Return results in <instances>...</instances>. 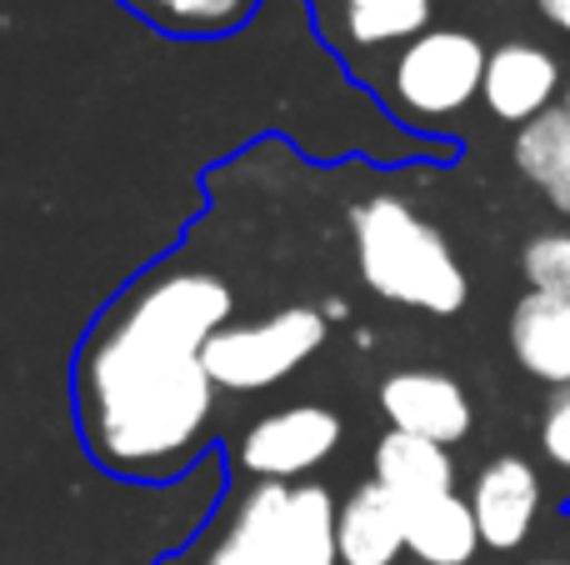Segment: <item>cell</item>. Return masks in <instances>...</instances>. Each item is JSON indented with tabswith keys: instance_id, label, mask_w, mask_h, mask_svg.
<instances>
[{
	"instance_id": "603a6c76",
	"label": "cell",
	"mask_w": 570,
	"mask_h": 565,
	"mask_svg": "<svg viewBox=\"0 0 570 565\" xmlns=\"http://www.w3.org/2000/svg\"><path fill=\"white\" fill-rule=\"evenodd\" d=\"M561 110H566V120H570V80H566V96H561Z\"/></svg>"
},
{
	"instance_id": "3957f363",
	"label": "cell",
	"mask_w": 570,
	"mask_h": 565,
	"mask_svg": "<svg viewBox=\"0 0 570 565\" xmlns=\"http://www.w3.org/2000/svg\"><path fill=\"white\" fill-rule=\"evenodd\" d=\"M491 46L465 26H431L405 40L375 80L391 120L415 136H455L485 90Z\"/></svg>"
},
{
	"instance_id": "7c38bea8",
	"label": "cell",
	"mask_w": 570,
	"mask_h": 565,
	"mask_svg": "<svg viewBox=\"0 0 570 565\" xmlns=\"http://www.w3.org/2000/svg\"><path fill=\"white\" fill-rule=\"evenodd\" d=\"M405 551V506L381 480H355L341 496V565H401Z\"/></svg>"
},
{
	"instance_id": "e0dca14e",
	"label": "cell",
	"mask_w": 570,
	"mask_h": 565,
	"mask_svg": "<svg viewBox=\"0 0 570 565\" xmlns=\"http://www.w3.org/2000/svg\"><path fill=\"white\" fill-rule=\"evenodd\" d=\"M281 565H341V496L325 480H301L291 490Z\"/></svg>"
},
{
	"instance_id": "9a60e30c",
	"label": "cell",
	"mask_w": 570,
	"mask_h": 565,
	"mask_svg": "<svg viewBox=\"0 0 570 565\" xmlns=\"http://www.w3.org/2000/svg\"><path fill=\"white\" fill-rule=\"evenodd\" d=\"M511 166L521 180L541 190V200L561 220H570V120L566 110H546L541 120L511 136Z\"/></svg>"
},
{
	"instance_id": "5b68a950",
	"label": "cell",
	"mask_w": 570,
	"mask_h": 565,
	"mask_svg": "<svg viewBox=\"0 0 570 565\" xmlns=\"http://www.w3.org/2000/svg\"><path fill=\"white\" fill-rule=\"evenodd\" d=\"M345 446V420L325 400H285L256 416L226 446V466L236 480H285L301 486L335 460Z\"/></svg>"
},
{
	"instance_id": "52a82bcc",
	"label": "cell",
	"mask_w": 570,
	"mask_h": 565,
	"mask_svg": "<svg viewBox=\"0 0 570 565\" xmlns=\"http://www.w3.org/2000/svg\"><path fill=\"white\" fill-rule=\"evenodd\" d=\"M465 496H471L485 551L515 556V551L531 546L535 526H541V511H546V480H541V466H535L531 456H521V450L491 456L471 476Z\"/></svg>"
},
{
	"instance_id": "d4e9b609",
	"label": "cell",
	"mask_w": 570,
	"mask_h": 565,
	"mask_svg": "<svg viewBox=\"0 0 570 565\" xmlns=\"http://www.w3.org/2000/svg\"><path fill=\"white\" fill-rule=\"evenodd\" d=\"M566 561H570V546H566Z\"/></svg>"
},
{
	"instance_id": "ffe728a7",
	"label": "cell",
	"mask_w": 570,
	"mask_h": 565,
	"mask_svg": "<svg viewBox=\"0 0 570 565\" xmlns=\"http://www.w3.org/2000/svg\"><path fill=\"white\" fill-rule=\"evenodd\" d=\"M535 10H541V20H546L551 30L570 36V0H535Z\"/></svg>"
},
{
	"instance_id": "30bf717a",
	"label": "cell",
	"mask_w": 570,
	"mask_h": 565,
	"mask_svg": "<svg viewBox=\"0 0 570 565\" xmlns=\"http://www.w3.org/2000/svg\"><path fill=\"white\" fill-rule=\"evenodd\" d=\"M566 80L570 76L561 70V56L551 46H541V40H501V46H491L481 106L491 120L521 130L531 120H541L546 110L561 106Z\"/></svg>"
},
{
	"instance_id": "2e32d148",
	"label": "cell",
	"mask_w": 570,
	"mask_h": 565,
	"mask_svg": "<svg viewBox=\"0 0 570 565\" xmlns=\"http://www.w3.org/2000/svg\"><path fill=\"white\" fill-rule=\"evenodd\" d=\"M116 6L170 40H226L246 30L266 0H116Z\"/></svg>"
},
{
	"instance_id": "7a4b0ae2",
	"label": "cell",
	"mask_w": 570,
	"mask_h": 565,
	"mask_svg": "<svg viewBox=\"0 0 570 565\" xmlns=\"http://www.w3.org/2000/svg\"><path fill=\"white\" fill-rule=\"evenodd\" d=\"M351 256L361 286L385 306L415 310V316L451 320L471 300V276L455 256V240L401 190H375L351 200Z\"/></svg>"
},
{
	"instance_id": "ba28073f",
	"label": "cell",
	"mask_w": 570,
	"mask_h": 565,
	"mask_svg": "<svg viewBox=\"0 0 570 565\" xmlns=\"http://www.w3.org/2000/svg\"><path fill=\"white\" fill-rule=\"evenodd\" d=\"M375 406L385 416V430H405V436L435 440V446H461L475 430V400L451 370L431 366H405L391 370L375 390Z\"/></svg>"
},
{
	"instance_id": "277c9868",
	"label": "cell",
	"mask_w": 570,
	"mask_h": 565,
	"mask_svg": "<svg viewBox=\"0 0 570 565\" xmlns=\"http://www.w3.org/2000/svg\"><path fill=\"white\" fill-rule=\"evenodd\" d=\"M331 340L321 306H281L256 320H230L206 346V370L220 396H261L305 370Z\"/></svg>"
},
{
	"instance_id": "7402d4cb",
	"label": "cell",
	"mask_w": 570,
	"mask_h": 565,
	"mask_svg": "<svg viewBox=\"0 0 570 565\" xmlns=\"http://www.w3.org/2000/svg\"><path fill=\"white\" fill-rule=\"evenodd\" d=\"M351 340H355V346H361V350H365V346H375V330H365V326H355V330H351Z\"/></svg>"
},
{
	"instance_id": "5bb4252c",
	"label": "cell",
	"mask_w": 570,
	"mask_h": 565,
	"mask_svg": "<svg viewBox=\"0 0 570 565\" xmlns=\"http://www.w3.org/2000/svg\"><path fill=\"white\" fill-rule=\"evenodd\" d=\"M405 551H411V565H475L485 551L481 526H475L471 496L455 490V496H441L431 506L405 511Z\"/></svg>"
},
{
	"instance_id": "4fadbf2b",
	"label": "cell",
	"mask_w": 570,
	"mask_h": 565,
	"mask_svg": "<svg viewBox=\"0 0 570 565\" xmlns=\"http://www.w3.org/2000/svg\"><path fill=\"white\" fill-rule=\"evenodd\" d=\"M511 356L525 376L551 390H570V300L525 290L511 306Z\"/></svg>"
},
{
	"instance_id": "9c48e42d",
	"label": "cell",
	"mask_w": 570,
	"mask_h": 565,
	"mask_svg": "<svg viewBox=\"0 0 570 565\" xmlns=\"http://www.w3.org/2000/svg\"><path fill=\"white\" fill-rule=\"evenodd\" d=\"M311 26L341 60L395 56L405 40L435 26V0H305Z\"/></svg>"
},
{
	"instance_id": "6da1fadb",
	"label": "cell",
	"mask_w": 570,
	"mask_h": 565,
	"mask_svg": "<svg viewBox=\"0 0 570 565\" xmlns=\"http://www.w3.org/2000/svg\"><path fill=\"white\" fill-rule=\"evenodd\" d=\"M230 320L236 290L200 266H150L100 310L70 366L80 450L100 476L170 490L216 456L206 346Z\"/></svg>"
},
{
	"instance_id": "cb8c5ba5",
	"label": "cell",
	"mask_w": 570,
	"mask_h": 565,
	"mask_svg": "<svg viewBox=\"0 0 570 565\" xmlns=\"http://www.w3.org/2000/svg\"><path fill=\"white\" fill-rule=\"evenodd\" d=\"M531 565H570V561H561V556H546V561H531Z\"/></svg>"
},
{
	"instance_id": "ac0fdd59",
	"label": "cell",
	"mask_w": 570,
	"mask_h": 565,
	"mask_svg": "<svg viewBox=\"0 0 570 565\" xmlns=\"http://www.w3.org/2000/svg\"><path fill=\"white\" fill-rule=\"evenodd\" d=\"M515 266H521L525 290H535V296L570 300V226L535 230V236L521 246Z\"/></svg>"
},
{
	"instance_id": "44dd1931",
	"label": "cell",
	"mask_w": 570,
	"mask_h": 565,
	"mask_svg": "<svg viewBox=\"0 0 570 565\" xmlns=\"http://www.w3.org/2000/svg\"><path fill=\"white\" fill-rule=\"evenodd\" d=\"M321 310H325V320H331V326H341V320H355L351 316V300H345V296H325Z\"/></svg>"
},
{
	"instance_id": "8992f818",
	"label": "cell",
	"mask_w": 570,
	"mask_h": 565,
	"mask_svg": "<svg viewBox=\"0 0 570 565\" xmlns=\"http://www.w3.org/2000/svg\"><path fill=\"white\" fill-rule=\"evenodd\" d=\"M291 490L285 480H230L206 516V536L196 531L160 565H281Z\"/></svg>"
},
{
	"instance_id": "8fae6325",
	"label": "cell",
	"mask_w": 570,
	"mask_h": 565,
	"mask_svg": "<svg viewBox=\"0 0 570 565\" xmlns=\"http://www.w3.org/2000/svg\"><path fill=\"white\" fill-rule=\"evenodd\" d=\"M371 480H381L405 511H415L441 496H455L461 490V466H455L451 446L405 436V430H385L371 450Z\"/></svg>"
},
{
	"instance_id": "d6986e66",
	"label": "cell",
	"mask_w": 570,
	"mask_h": 565,
	"mask_svg": "<svg viewBox=\"0 0 570 565\" xmlns=\"http://www.w3.org/2000/svg\"><path fill=\"white\" fill-rule=\"evenodd\" d=\"M541 456L570 476V390H551L541 410Z\"/></svg>"
}]
</instances>
